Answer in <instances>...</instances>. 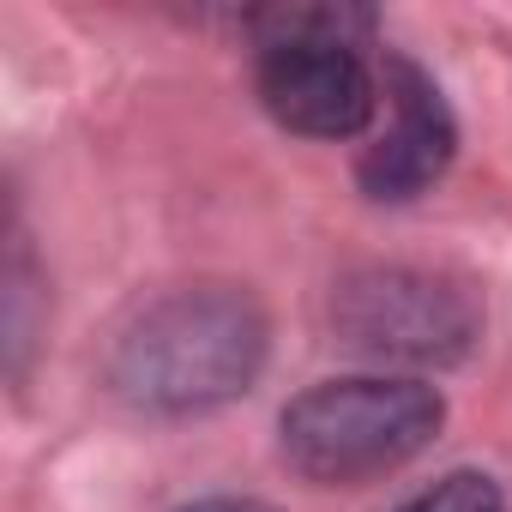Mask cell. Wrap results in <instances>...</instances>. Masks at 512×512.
<instances>
[{"mask_svg": "<svg viewBox=\"0 0 512 512\" xmlns=\"http://www.w3.org/2000/svg\"><path fill=\"white\" fill-rule=\"evenodd\" d=\"M338 338L374 362H452L476 338V308L458 284L410 266L362 272L338 290Z\"/></svg>", "mask_w": 512, "mask_h": 512, "instance_id": "obj_4", "label": "cell"}, {"mask_svg": "<svg viewBox=\"0 0 512 512\" xmlns=\"http://www.w3.org/2000/svg\"><path fill=\"white\" fill-rule=\"evenodd\" d=\"M380 97H386V127L362 151L356 175H362L368 199H392L398 205V199L428 193L446 175V163L458 151V121H452L446 97L434 91V79L416 61H404V55H386Z\"/></svg>", "mask_w": 512, "mask_h": 512, "instance_id": "obj_5", "label": "cell"}, {"mask_svg": "<svg viewBox=\"0 0 512 512\" xmlns=\"http://www.w3.org/2000/svg\"><path fill=\"white\" fill-rule=\"evenodd\" d=\"M374 19L362 7H272L253 13L260 37V103L278 127L308 139H350L380 109V73L368 67Z\"/></svg>", "mask_w": 512, "mask_h": 512, "instance_id": "obj_2", "label": "cell"}, {"mask_svg": "<svg viewBox=\"0 0 512 512\" xmlns=\"http://www.w3.org/2000/svg\"><path fill=\"white\" fill-rule=\"evenodd\" d=\"M398 512H506V500H500L494 476H482V470H452V476H440L434 488H422L416 500H404Z\"/></svg>", "mask_w": 512, "mask_h": 512, "instance_id": "obj_6", "label": "cell"}, {"mask_svg": "<svg viewBox=\"0 0 512 512\" xmlns=\"http://www.w3.org/2000/svg\"><path fill=\"white\" fill-rule=\"evenodd\" d=\"M440 422L446 404L422 380H320L284 410V458L320 488H350L410 464L440 434Z\"/></svg>", "mask_w": 512, "mask_h": 512, "instance_id": "obj_3", "label": "cell"}, {"mask_svg": "<svg viewBox=\"0 0 512 512\" xmlns=\"http://www.w3.org/2000/svg\"><path fill=\"white\" fill-rule=\"evenodd\" d=\"M181 512H266V506H253V500H193Z\"/></svg>", "mask_w": 512, "mask_h": 512, "instance_id": "obj_7", "label": "cell"}, {"mask_svg": "<svg viewBox=\"0 0 512 512\" xmlns=\"http://www.w3.org/2000/svg\"><path fill=\"white\" fill-rule=\"evenodd\" d=\"M260 362H266V320L253 296L229 284H199V290H169L127 326L115 350V386L145 410L187 416L247 392Z\"/></svg>", "mask_w": 512, "mask_h": 512, "instance_id": "obj_1", "label": "cell"}]
</instances>
